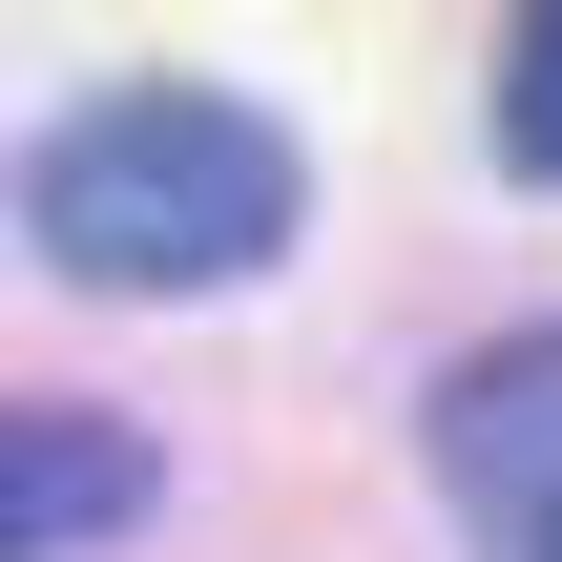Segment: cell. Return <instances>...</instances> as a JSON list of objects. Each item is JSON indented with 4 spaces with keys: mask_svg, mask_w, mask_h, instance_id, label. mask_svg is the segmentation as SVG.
Masks as SVG:
<instances>
[{
    "mask_svg": "<svg viewBox=\"0 0 562 562\" xmlns=\"http://www.w3.org/2000/svg\"><path fill=\"white\" fill-rule=\"evenodd\" d=\"M292 209H313V167L229 83H104V104H63L21 146V229L83 292H229V271L292 250Z\"/></svg>",
    "mask_w": 562,
    "mask_h": 562,
    "instance_id": "1",
    "label": "cell"
},
{
    "mask_svg": "<svg viewBox=\"0 0 562 562\" xmlns=\"http://www.w3.org/2000/svg\"><path fill=\"white\" fill-rule=\"evenodd\" d=\"M438 480L501 562H562V313L438 375Z\"/></svg>",
    "mask_w": 562,
    "mask_h": 562,
    "instance_id": "2",
    "label": "cell"
},
{
    "mask_svg": "<svg viewBox=\"0 0 562 562\" xmlns=\"http://www.w3.org/2000/svg\"><path fill=\"white\" fill-rule=\"evenodd\" d=\"M125 521H146V438L83 417V396H21V417H0V562L125 542Z\"/></svg>",
    "mask_w": 562,
    "mask_h": 562,
    "instance_id": "3",
    "label": "cell"
},
{
    "mask_svg": "<svg viewBox=\"0 0 562 562\" xmlns=\"http://www.w3.org/2000/svg\"><path fill=\"white\" fill-rule=\"evenodd\" d=\"M501 167H521V188H562V0L501 42Z\"/></svg>",
    "mask_w": 562,
    "mask_h": 562,
    "instance_id": "4",
    "label": "cell"
}]
</instances>
